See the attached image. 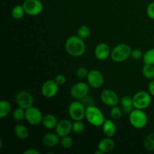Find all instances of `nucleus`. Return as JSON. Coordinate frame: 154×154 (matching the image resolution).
<instances>
[{
  "label": "nucleus",
  "mask_w": 154,
  "mask_h": 154,
  "mask_svg": "<svg viewBox=\"0 0 154 154\" xmlns=\"http://www.w3.org/2000/svg\"><path fill=\"white\" fill-rule=\"evenodd\" d=\"M65 48L66 52L74 57H81L86 51L85 42L78 35L70 36L66 40Z\"/></svg>",
  "instance_id": "f257e3e1"
},
{
  "label": "nucleus",
  "mask_w": 154,
  "mask_h": 154,
  "mask_svg": "<svg viewBox=\"0 0 154 154\" xmlns=\"http://www.w3.org/2000/svg\"><path fill=\"white\" fill-rule=\"evenodd\" d=\"M85 118L90 124L96 127L102 126L106 120L102 111L94 105L86 108Z\"/></svg>",
  "instance_id": "f03ea898"
},
{
  "label": "nucleus",
  "mask_w": 154,
  "mask_h": 154,
  "mask_svg": "<svg viewBox=\"0 0 154 154\" xmlns=\"http://www.w3.org/2000/svg\"><path fill=\"white\" fill-rule=\"evenodd\" d=\"M132 48L127 44H119L111 50V58L115 63H122L131 57Z\"/></svg>",
  "instance_id": "7ed1b4c3"
},
{
  "label": "nucleus",
  "mask_w": 154,
  "mask_h": 154,
  "mask_svg": "<svg viewBox=\"0 0 154 154\" xmlns=\"http://www.w3.org/2000/svg\"><path fill=\"white\" fill-rule=\"evenodd\" d=\"M129 120L131 126L135 129H141L145 127L148 122L147 115L144 110L135 108L129 114Z\"/></svg>",
  "instance_id": "20e7f679"
},
{
  "label": "nucleus",
  "mask_w": 154,
  "mask_h": 154,
  "mask_svg": "<svg viewBox=\"0 0 154 154\" xmlns=\"http://www.w3.org/2000/svg\"><path fill=\"white\" fill-rule=\"evenodd\" d=\"M151 95L149 92L138 91L133 96V105L135 108L145 110L149 108L152 102Z\"/></svg>",
  "instance_id": "39448f33"
},
{
  "label": "nucleus",
  "mask_w": 154,
  "mask_h": 154,
  "mask_svg": "<svg viewBox=\"0 0 154 154\" xmlns=\"http://www.w3.org/2000/svg\"><path fill=\"white\" fill-rule=\"evenodd\" d=\"M69 117L75 120H83L85 118L86 107L79 101H74L71 102L68 108Z\"/></svg>",
  "instance_id": "423d86ee"
},
{
  "label": "nucleus",
  "mask_w": 154,
  "mask_h": 154,
  "mask_svg": "<svg viewBox=\"0 0 154 154\" xmlns=\"http://www.w3.org/2000/svg\"><path fill=\"white\" fill-rule=\"evenodd\" d=\"M15 102L18 107L26 110L32 106L34 103V98L29 92L26 90H20L16 94Z\"/></svg>",
  "instance_id": "0eeeda50"
},
{
  "label": "nucleus",
  "mask_w": 154,
  "mask_h": 154,
  "mask_svg": "<svg viewBox=\"0 0 154 154\" xmlns=\"http://www.w3.org/2000/svg\"><path fill=\"white\" fill-rule=\"evenodd\" d=\"M22 5L25 13L29 16H38L44 8L43 4L40 0H25Z\"/></svg>",
  "instance_id": "6e6552de"
},
{
  "label": "nucleus",
  "mask_w": 154,
  "mask_h": 154,
  "mask_svg": "<svg viewBox=\"0 0 154 154\" xmlns=\"http://www.w3.org/2000/svg\"><path fill=\"white\" fill-rule=\"evenodd\" d=\"M90 87L88 83L78 82L74 84L70 90V95L73 99L81 100L89 94Z\"/></svg>",
  "instance_id": "1a4fd4ad"
},
{
  "label": "nucleus",
  "mask_w": 154,
  "mask_h": 154,
  "mask_svg": "<svg viewBox=\"0 0 154 154\" xmlns=\"http://www.w3.org/2000/svg\"><path fill=\"white\" fill-rule=\"evenodd\" d=\"M42 118H43V116H42V111L36 107L32 105L26 109L25 119L29 124L32 126L39 125L42 123Z\"/></svg>",
  "instance_id": "9d476101"
},
{
  "label": "nucleus",
  "mask_w": 154,
  "mask_h": 154,
  "mask_svg": "<svg viewBox=\"0 0 154 154\" xmlns=\"http://www.w3.org/2000/svg\"><path fill=\"white\" fill-rule=\"evenodd\" d=\"M87 81L90 87L94 89H99L104 85L105 78L102 72L96 69H93L89 72Z\"/></svg>",
  "instance_id": "9b49d317"
},
{
  "label": "nucleus",
  "mask_w": 154,
  "mask_h": 154,
  "mask_svg": "<svg viewBox=\"0 0 154 154\" xmlns=\"http://www.w3.org/2000/svg\"><path fill=\"white\" fill-rule=\"evenodd\" d=\"M100 99L104 105L111 108L116 106L120 102V99L117 93L110 89L103 90L101 93Z\"/></svg>",
  "instance_id": "f8f14e48"
},
{
  "label": "nucleus",
  "mask_w": 154,
  "mask_h": 154,
  "mask_svg": "<svg viewBox=\"0 0 154 154\" xmlns=\"http://www.w3.org/2000/svg\"><path fill=\"white\" fill-rule=\"evenodd\" d=\"M59 90V84L55 80H48L45 81L42 87V94L45 98L51 99L57 94Z\"/></svg>",
  "instance_id": "ddd939ff"
},
{
  "label": "nucleus",
  "mask_w": 154,
  "mask_h": 154,
  "mask_svg": "<svg viewBox=\"0 0 154 154\" xmlns=\"http://www.w3.org/2000/svg\"><path fill=\"white\" fill-rule=\"evenodd\" d=\"M111 50L110 46L106 43H99L96 45L94 51L96 58L99 61H105L111 57Z\"/></svg>",
  "instance_id": "4468645a"
},
{
  "label": "nucleus",
  "mask_w": 154,
  "mask_h": 154,
  "mask_svg": "<svg viewBox=\"0 0 154 154\" xmlns=\"http://www.w3.org/2000/svg\"><path fill=\"white\" fill-rule=\"evenodd\" d=\"M56 133L60 137L69 135V134L72 132V123L70 120L67 119H63L60 121H58L57 126L55 128Z\"/></svg>",
  "instance_id": "2eb2a0df"
},
{
  "label": "nucleus",
  "mask_w": 154,
  "mask_h": 154,
  "mask_svg": "<svg viewBox=\"0 0 154 154\" xmlns=\"http://www.w3.org/2000/svg\"><path fill=\"white\" fill-rule=\"evenodd\" d=\"M97 147L98 149L100 150L103 153H110L114 150V147H115V142L112 139V138L105 137L99 141Z\"/></svg>",
  "instance_id": "dca6fc26"
},
{
  "label": "nucleus",
  "mask_w": 154,
  "mask_h": 154,
  "mask_svg": "<svg viewBox=\"0 0 154 154\" xmlns=\"http://www.w3.org/2000/svg\"><path fill=\"white\" fill-rule=\"evenodd\" d=\"M60 137L57 133L48 132L42 137V144L48 147H54L60 142Z\"/></svg>",
  "instance_id": "f3484780"
},
{
  "label": "nucleus",
  "mask_w": 154,
  "mask_h": 154,
  "mask_svg": "<svg viewBox=\"0 0 154 154\" xmlns=\"http://www.w3.org/2000/svg\"><path fill=\"white\" fill-rule=\"evenodd\" d=\"M102 127V132L106 137L113 138L115 135L116 132H117V128H116V126L113 120H105Z\"/></svg>",
  "instance_id": "a211bd4d"
},
{
  "label": "nucleus",
  "mask_w": 154,
  "mask_h": 154,
  "mask_svg": "<svg viewBox=\"0 0 154 154\" xmlns=\"http://www.w3.org/2000/svg\"><path fill=\"white\" fill-rule=\"evenodd\" d=\"M122 109L125 113L130 114L132 110L135 109L133 105V98L130 96H124L120 100Z\"/></svg>",
  "instance_id": "6ab92c4d"
},
{
  "label": "nucleus",
  "mask_w": 154,
  "mask_h": 154,
  "mask_svg": "<svg viewBox=\"0 0 154 154\" xmlns=\"http://www.w3.org/2000/svg\"><path fill=\"white\" fill-rule=\"evenodd\" d=\"M42 123L46 129H55L57 123H58V121H57V119L55 116L51 114H48L43 116Z\"/></svg>",
  "instance_id": "aec40b11"
},
{
  "label": "nucleus",
  "mask_w": 154,
  "mask_h": 154,
  "mask_svg": "<svg viewBox=\"0 0 154 154\" xmlns=\"http://www.w3.org/2000/svg\"><path fill=\"white\" fill-rule=\"evenodd\" d=\"M14 134L19 139L25 140L29 137V132L26 126L22 124H17L14 127Z\"/></svg>",
  "instance_id": "412c9836"
},
{
  "label": "nucleus",
  "mask_w": 154,
  "mask_h": 154,
  "mask_svg": "<svg viewBox=\"0 0 154 154\" xmlns=\"http://www.w3.org/2000/svg\"><path fill=\"white\" fill-rule=\"evenodd\" d=\"M11 106L8 101L2 100L0 102V118H4L7 117L11 112Z\"/></svg>",
  "instance_id": "4be33fe9"
},
{
  "label": "nucleus",
  "mask_w": 154,
  "mask_h": 154,
  "mask_svg": "<svg viewBox=\"0 0 154 154\" xmlns=\"http://www.w3.org/2000/svg\"><path fill=\"white\" fill-rule=\"evenodd\" d=\"M142 75L147 79H153L154 78V66L151 64H145L142 67Z\"/></svg>",
  "instance_id": "5701e85b"
},
{
  "label": "nucleus",
  "mask_w": 154,
  "mask_h": 154,
  "mask_svg": "<svg viewBox=\"0 0 154 154\" xmlns=\"http://www.w3.org/2000/svg\"><path fill=\"white\" fill-rule=\"evenodd\" d=\"M144 146L147 151H154V132H150L146 136L144 141Z\"/></svg>",
  "instance_id": "b1692460"
},
{
  "label": "nucleus",
  "mask_w": 154,
  "mask_h": 154,
  "mask_svg": "<svg viewBox=\"0 0 154 154\" xmlns=\"http://www.w3.org/2000/svg\"><path fill=\"white\" fill-rule=\"evenodd\" d=\"M25 14L23 7V5H20L15 6L11 11V16L15 20H20L23 18Z\"/></svg>",
  "instance_id": "393cba45"
},
{
  "label": "nucleus",
  "mask_w": 154,
  "mask_h": 154,
  "mask_svg": "<svg viewBox=\"0 0 154 154\" xmlns=\"http://www.w3.org/2000/svg\"><path fill=\"white\" fill-rule=\"evenodd\" d=\"M77 33H78V35L80 38H81L82 39H85L87 38L90 35V34H91V30H90V27L88 26L82 25L78 28Z\"/></svg>",
  "instance_id": "a878e982"
},
{
  "label": "nucleus",
  "mask_w": 154,
  "mask_h": 154,
  "mask_svg": "<svg viewBox=\"0 0 154 154\" xmlns=\"http://www.w3.org/2000/svg\"><path fill=\"white\" fill-rule=\"evenodd\" d=\"M143 61L145 64L154 65V48H151L144 53Z\"/></svg>",
  "instance_id": "bb28decb"
},
{
  "label": "nucleus",
  "mask_w": 154,
  "mask_h": 154,
  "mask_svg": "<svg viewBox=\"0 0 154 154\" xmlns=\"http://www.w3.org/2000/svg\"><path fill=\"white\" fill-rule=\"evenodd\" d=\"M122 115H123L122 110L119 107H117V105L111 107V111H110V117L113 120H120L122 117Z\"/></svg>",
  "instance_id": "cd10ccee"
},
{
  "label": "nucleus",
  "mask_w": 154,
  "mask_h": 154,
  "mask_svg": "<svg viewBox=\"0 0 154 154\" xmlns=\"http://www.w3.org/2000/svg\"><path fill=\"white\" fill-rule=\"evenodd\" d=\"M25 113H26V110L23 109L22 108H20L18 107L13 112V117L15 121L17 122H20L25 118Z\"/></svg>",
  "instance_id": "c85d7f7f"
},
{
  "label": "nucleus",
  "mask_w": 154,
  "mask_h": 154,
  "mask_svg": "<svg viewBox=\"0 0 154 154\" xmlns=\"http://www.w3.org/2000/svg\"><path fill=\"white\" fill-rule=\"evenodd\" d=\"M85 129L84 123L82 120H75L72 123V131L76 134H80L84 132Z\"/></svg>",
  "instance_id": "c756f323"
},
{
  "label": "nucleus",
  "mask_w": 154,
  "mask_h": 154,
  "mask_svg": "<svg viewBox=\"0 0 154 154\" xmlns=\"http://www.w3.org/2000/svg\"><path fill=\"white\" fill-rule=\"evenodd\" d=\"M60 144H61L62 147L63 148L69 149L73 146L74 141L72 137H70L69 135H66V136L61 138V139H60Z\"/></svg>",
  "instance_id": "7c9ffc66"
},
{
  "label": "nucleus",
  "mask_w": 154,
  "mask_h": 154,
  "mask_svg": "<svg viewBox=\"0 0 154 154\" xmlns=\"http://www.w3.org/2000/svg\"><path fill=\"white\" fill-rule=\"evenodd\" d=\"M143 56H144V54H143V52L141 50L138 49V48L132 50V53H131V57H132L133 60H141V58H143Z\"/></svg>",
  "instance_id": "2f4dec72"
},
{
  "label": "nucleus",
  "mask_w": 154,
  "mask_h": 154,
  "mask_svg": "<svg viewBox=\"0 0 154 154\" xmlns=\"http://www.w3.org/2000/svg\"><path fill=\"white\" fill-rule=\"evenodd\" d=\"M88 73H89V71L84 67L78 68L76 71V75L78 76V78H81V79L87 78V75H88Z\"/></svg>",
  "instance_id": "473e14b6"
},
{
  "label": "nucleus",
  "mask_w": 154,
  "mask_h": 154,
  "mask_svg": "<svg viewBox=\"0 0 154 154\" xmlns=\"http://www.w3.org/2000/svg\"><path fill=\"white\" fill-rule=\"evenodd\" d=\"M81 102H82L83 105L87 108V107L90 106V105H94V99H93L92 96H89L88 95L84 97L83 99H81Z\"/></svg>",
  "instance_id": "72a5a7b5"
},
{
  "label": "nucleus",
  "mask_w": 154,
  "mask_h": 154,
  "mask_svg": "<svg viewBox=\"0 0 154 154\" xmlns=\"http://www.w3.org/2000/svg\"><path fill=\"white\" fill-rule=\"evenodd\" d=\"M147 14L149 18L154 20V2H152L147 5Z\"/></svg>",
  "instance_id": "f704fd0d"
},
{
  "label": "nucleus",
  "mask_w": 154,
  "mask_h": 154,
  "mask_svg": "<svg viewBox=\"0 0 154 154\" xmlns=\"http://www.w3.org/2000/svg\"><path fill=\"white\" fill-rule=\"evenodd\" d=\"M55 81L57 84H59V86H62L66 83V78L64 75L63 74H59L56 76Z\"/></svg>",
  "instance_id": "c9c22d12"
},
{
  "label": "nucleus",
  "mask_w": 154,
  "mask_h": 154,
  "mask_svg": "<svg viewBox=\"0 0 154 154\" xmlns=\"http://www.w3.org/2000/svg\"><path fill=\"white\" fill-rule=\"evenodd\" d=\"M148 91L152 96L154 97V80H152L148 84Z\"/></svg>",
  "instance_id": "e433bc0d"
},
{
  "label": "nucleus",
  "mask_w": 154,
  "mask_h": 154,
  "mask_svg": "<svg viewBox=\"0 0 154 154\" xmlns=\"http://www.w3.org/2000/svg\"><path fill=\"white\" fill-rule=\"evenodd\" d=\"M24 154H39L38 150H35L34 148H29V149H27L26 150L24 151Z\"/></svg>",
  "instance_id": "4c0bfd02"
},
{
  "label": "nucleus",
  "mask_w": 154,
  "mask_h": 154,
  "mask_svg": "<svg viewBox=\"0 0 154 154\" xmlns=\"http://www.w3.org/2000/svg\"><path fill=\"white\" fill-rule=\"evenodd\" d=\"M95 153H96V154H104L102 151H101L100 150H99V149H98V150H96V152H95Z\"/></svg>",
  "instance_id": "58836bf2"
}]
</instances>
